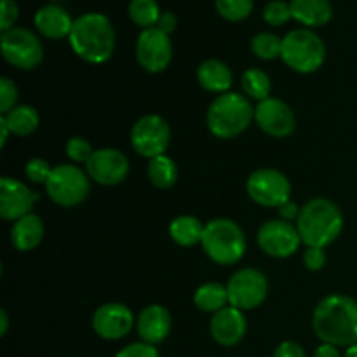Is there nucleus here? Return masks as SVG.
<instances>
[{
	"instance_id": "f257e3e1",
	"label": "nucleus",
	"mask_w": 357,
	"mask_h": 357,
	"mask_svg": "<svg viewBox=\"0 0 357 357\" xmlns=\"http://www.w3.org/2000/svg\"><path fill=\"white\" fill-rule=\"evenodd\" d=\"M316 337L324 344L351 347L357 344V302L347 295H330L312 314Z\"/></svg>"
},
{
	"instance_id": "f03ea898",
	"label": "nucleus",
	"mask_w": 357,
	"mask_h": 357,
	"mask_svg": "<svg viewBox=\"0 0 357 357\" xmlns=\"http://www.w3.org/2000/svg\"><path fill=\"white\" fill-rule=\"evenodd\" d=\"M68 38L73 52L91 65H101L114 54L115 30L105 14L87 13L77 17Z\"/></svg>"
},
{
	"instance_id": "7ed1b4c3",
	"label": "nucleus",
	"mask_w": 357,
	"mask_h": 357,
	"mask_svg": "<svg viewBox=\"0 0 357 357\" xmlns=\"http://www.w3.org/2000/svg\"><path fill=\"white\" fill-rule=\"evenodd\" d=\"M302 243L307 248H326L338 239L344 230V215L330 199L317 197L302 206L296 220Z\"/></svg>"
},
{
	"instance_id": "20e7f679",
	"label": "nucleus",
	"mask_w": 357,
	"mask_h": 357,
	"mask_svg": "<svg viewBox=\"0 0 357 357\" xmlns=\"http://www.w3.org/2000/svg\"><path fill=\"white\" fill-rule=\"evenodd\" d=\"M255 119V108L248 96L225 93L215 98L208 110V128L216 138L230 139L243 135Z\"/></svg>"
},
{
	"instance_id": "39448f33",
	"label": "nucleus",
	"mask_w": 357,
	"mask_h": 357,
	"mask_svg": "<svg viewBox=\"0 0 357 357\" xmlns=\"http://www.w3.org/2000/svg\"><path fill=\"white\" fill-rule=\"evenodd\" d=\"M201 244L209 260L225 267L241 261L246 253V236L243 229L229 218H215L206 223Z\"/></svg>"
},
{
	"instance_id": "423d86ee",
	"label": "nucleus",
	"mask_w": 357,
	"mask_h": 357,
	"mask_svg": "<svg viewBox=\"0 0 357 357\" xmlns=\"http://www.w3.org/2000/svg\"><path fill=\"white\" fill-rule=\"evenodd\" d=\"M281 59L293 72L314 73L326 59V45L312 30L298 28L282 38Z\"/></svg>"
},
{
	"instance_id": "0eeeda50",
	"label": "nucleus",
	"mask_w": 357,
	"mask_h": 357,
	"mask_svg": "<svg viewBox=\"0 0 357 357\" xmlns=\"http://www.w3.org/2000/svg\"><path fill=\"white\" fill-rule=\"evenodd\" d=\"M89 190V174L72 164L56 166L45 183V192H47L49 199L63 208L79 206L80 202L86 201Z\"/></svg>"
},
{
	"instance_id": "6e6552de",
	"label": "nucleus",
	"mask_w": 357,
	"mask_h": 357,
	"mask_svg": "<svg viewBox=\"0 0 357 357\" xmlns=\"http://www.w3.org/2000/svg\"><path fill=\"white\" fill-rule=\"evenodd\" d=\"M0 44H2L3 59L14 68L33 70L44 59V47H42L40 38L26 28L14 26L3 31Z\"/></svg>"
},
{
	"instance_id": "1a4fd4ad",
	"label": "nucleus",
	"mask_w": 357,
	"mask_h": 357,
	"mask_svg": "<svg viewBox=\"0 0 357 357\" xmlns=\"http://www.w3.org/2000/svg\"><path fill=\"white\" fill-rule=\"evenodd\" d=\"M246 192L253 202L264 208H275L289 201L291 183L284 173L272 167L253 171L246 181Z\"/></svg>"
},
{
	"instance_id": "9d476101",
	"label": "nucleus",
	"mask_w": 357,
	"mask_h": 357,
	"mask_svg": "<svg viewBox=\"0 0 357 357\" xmlns=\"http://www.w3.org/2000/svg\"><path fill=\"white\" fill-rule=\"evenodd\" d=\"M229 305L239 310H253L265 302L268 295V281L257 268H241L227 282Z\"/></svg>"
},
{
	"instance_id": "9b49d317",
	"label": "nucleus",
	"mask_w": 357,
	"mask_h": 357,
	"mask_svg": "<svg viewBox=\"0 0 357 357\" xmlns=\"http://www.w3.org/2000/svg\"><path fill=\"white\" fill-rule=\"evenodd\" d=\"M171 142V128L160 115H145L131 129V145L136 153L146 159L164 155Z\"/></svg>"
},
{
	"instance_id": "f8f14e48",
	"label": "nucleus",
	"mask_w": 357,
	"mask_h": 357,
	"mask_svg": "<svg viewBox=\"0 0 357 357\" xmlns=\"http://www.w3.org/2000/svg\"><path fill=\"white\" fill-rule=\"evenodd\" d=\"M257 241L260 250L272 258L291 257L302 244L296 225L281 218L265 222L258 230Z\"/></svg>"
},
{
	"instance_id": "ddd939ff",
	"label": "nucleus",
	"mask_w": 357,
	"mask_h": 357,
	"mask_svg": "<svg viewBox=\"0 0 357 357\" xmlns=\"http://www.w3.org/2000/svg\"><path fill=\"white\" fill-rule=\"evenodd\" d=\"M136 59L145 72H164L173 59V44L169 35L157 26L143 30L136 40Z\"/></svg>"
},
{
	"instance_id": "4468645a",
	"label": "nucleus",
	"mask_w": 357,
	"mask_h": 357,
	"mask_svg": "<svg viewBox=\"0 0 357 357\" xmlns=\"http://www.w3.org/2000/svg\"><path fill=\"white\" fill-rule=\"evenodd\" d=\"M86 173L91 180L105 187L122 183L129 173V160L117 149H98L86 164Z\"/></svg>"
},
{
	"instance_id": "2eb2a0df",
	"label": "nucleus",
	"mask_w": 357,
	"mask_h": 357,
	"mask_svg": "<svg viewBox=\"0 0 357 357\" xmlns=\"http://www.w3.org/2000/svg\"><path fill=\"white\" fill-rule=\"evenodd\" d=\"M255 121L265 135L286 138L295 131L296 119L291 107L279 98H267L255 108Z\"/></svg>"
},
{
	"instance_id": "dca6fc26",
	"label": "nucleus",
	"mask_w": 357,
	"mask_h": 357,
	"mask_svg": "<svg viewBox=\"0 0 357 357\" xmlns=\"http://www.w3.org/2000/svg\"><path fill=\"white\" fill-rule=\"evenodd\" d=\"M132 326H136V319L124 303H105L93 314V330L103 340H121L131 333Z\"/></svg>"
},
{
	"instance_id": "f3484780",
	"label": "nucleus",
	"mask_w": 357,
	"mask_h": 357,
	"mask_svg": "<svg viewBox=\"0 0 357 357\" xmlns=\"http://www.w3.org/2000/svg\"><path fill=\"white\" fill-rule=\"evenodd\" d=\"M38 195L31 192L23 181L3 176L0 180V216L7 222H17L30 215Z\"/></svg>"
},
{
	"instance_id": "a211bd4d",
	"label": "nucleus",
	"mask_w": 357,
	"mask_h": 357,
	"mask_svg": "<svg viewBox=\"0 0 357 357\" xmlns=\"http://www.w3.org/2000/svg\"><path fill=\"white\" fill-rule=\"evenodd\" d=\"M248 331V321L243 310L232 305L213 314L209 321V333L213 340L222 347H234L244 338Z\"/></svg>"
},
{
	"instance_id": "6ab92c4d",
	"label": "nucleus",
	"mask_w": 357,
	"mask_h": 357,
	"mask_svg": "<svg viewBox=\"0 0 357 357\" xmlns=\"http://www.w3.org/2000/svg\"><path fill=\"white\" fill-rule=\"evenodd\" d=\"M136 333L139 342L150 345H159L171 333V314L166 307L153 303L145 307L136 319Z\"/></svg>"
},
{
	"instance_id": "aec40b11",
	"label": "nucleus",
	"mask_w": 357,
	"mask_h": 357,
	"mask_svg": "<svg viewBox=\"0 0 357 357\" xmlns=\"http://www.w3.org/2000/svg\"><path fill=\"white\" fill-rule=\"evenodd\" d=\"M72 16L68 10H65L59 6H44L35 13L33 23L37 30L40 31L44 37L52 38V40H59V38L70 37V31L73 28Z\"/></svg>"
},
{
	"instance_id": "412c9836",
	"label": "nucleus",
	"mask_w": 357,
	"mask_h": 357,
	"mask_svg": "<svg viewBox=\"0 0 357 357\" xmlns=\"http://www.w3.org/2000/svg\"><path fill=\"white\" fill-rule=\"evenodd\" d=\"M44 239V222L38 215L23 216L17 222H14L10 230V243L21 253L33 251Z\"/></svg>"
},
{
	"instance_id": "4be33fe9",
	"label": "nucleus",
	"mask_w": 357,
	"mask_h": 357,
	"mask_svg": "<svg viewBox=\"0 0 357 357\" xmlns=\"http://www.w3.org/2000/svg\"><path fill=\"white\" fill-rule=\"evenodd\" d=\"M197 80L202 89L209 93L225 94L232 86L234 75L232 70L220 59H206L197 68Z\"/></svg>"
},
{
	"instance_id": "5701e85b",
	"label": "nucleus",
	"mask_w": 357,
	"mask_h": 357,
	"mask_svg": "<svg viewBox=\"0 0 357 357\" xmlns=\"http://www.w3.org/2000/svg\"><path fill=\"white\" fill-rule=\"evenodd\" d=\"M291 16L303 26H323L333 17L330 0H291Z\"/></svg>"
},
{
	"instance_id": "b1692460",
	"label": "nucleus",
	"mask_w": 357,
	"mask_h": 357,
	"mask_svg": "<svg viewBox=\"0 0 357 357\" xmlns=\"http://www.w3.org/2000/svg\"><path fill=\"white\" fill-rule=\"evenodd\" d=\"M206 225H202L201 220L190 215H181L171 222L169 236L178 246L190 248L202 243Z\"/></svg>"
},
{
	"instance_id": "393cba45",
	"label": "nucleus",
	"mask_w": 357,
	"mask_h": 357,
	"mask_svg": "<svg viewBox=\"0 0 357 357\" xmlns=\"http://www.w3.org/2000/svg\"><path fill=\"white\" fill-rule=\"evenodd\" d=\"M7 128L16 136H30L40 124V115L30 105H17L13 110L2 115Z\"/></svg>"
},
{
	"instance_id": "a878e982",
	"label": "nucleus",
	"mask_w": 357,
	"mask_h": 357,
	"mask_svg": "<svg viewBox=\"0 0 357 357\" xmlns=\"http://www.w3.org/2000/svg\"><path fill=\"white\" fill-rule=\"evenodd\" d=\"M194 303L202 312L216 314L229 305L227 286L220 284V282H206V284L199 286L194 295Z\"/></svg>"
},
{
	"instance_id": "bb28decb",
	"label": "nucleus",
	"mask_w": 357,
	"mask_h": 357,
	"mask_svg": "<svg viewBox=\"0 0 357 357\" xmlns=\"http://www.w3.org/2000/svg\"><path fill=\"white\" fill-rule=\"evenodd\" d=\"M146 173H149L150 183L157 188H162V190H167V188L173 187L178 180L176 162L171 157H167L166 153L150 159Z\"/></svg>"
},
{
	"instance_id": "cd10ccee",
	"label": "nucleus",
	"mask_w": 357,
	"mask_h": 357,
	"mask_svg": "<svg viewBox=\"0 0 357 357\" xmlns=\"http://www.w3.org/2000/svg\"><path fill=\"white\" fill-rule=\"evenodd\" d=\"M241 86H243L244 94H246L250 100L258 101V103L267 100V98H271V77L260 68H248L246 72L243 73V77H241Z\"/></svg>"
},
{
	"instance_id": "c85d7f7f",
	"label": "nucleus",
	"mask_w": 357,
	"mask_h": 357,
	"mask_svg": "<svg viewBox=\"0 0 357 357\" xmlns=\"http://www.w3.org/2000/svg\"><path fill=\"white\" fill-rule=\"evenodd\" d=\"M128 13L132 23L142 26L143 30L157 26L160 14H162L157 0H131Z\"/></svg>"
},
{
	"instance_id": "c756f323",
	"label": "nucleus",
	"mask_w": 357,
	"mask_h": 357,
	"mask_svg": "<svg viewBox=\"0 0 357 357\" xmlns=\"http://www.w3.org/2000/svg\"><path fill=\"white\" fill-rule=\"evenodd\" d=\"M251 51L255 56L265 61H272L275 58H281L282 51V38H279L275 33L271 31H261L257 33L251 40Z\"/></svg>"
},
{
	"instance_id": "7c9ffc66",
	"label": "nucleus",
	"mask_w": 357,
	"mask_h": 357,
	"mask_svg": "<svg viewBox=\"0 0 357 357\" xmlns=\"http://www.w3.org/2000/svg\"><path fill=\"white\" fill-rule=\"evenodd\" d=\"M216 10L223 20L230 23L244 21L253 13L255 0H216Z\"/></svg>"
},
{
	"instance_id": "2f4dec72",
	"label": "nucleus",
	"mask_w": 357,
	"mask_h": 357,
	"mask_svg": "<svg viewBox=\"0 0 357 357\" xmlns=\"http://www.w3.org/2000/svg\"><path fill=\"white\" fill-rule=\"evenodd\" d=\"M291 7L284 0H272L265 6L264 20L271 26H282L291 20Z\"/></svg>"
},
{
	"instance_id": "473e14b6",
	"label": "nucleus",
	"mask_w": 357,
	"mask_h": 357,
	"mask_svg": "<svg viewBox=\"0 0 357 357\" xmlns=\"http://www.w3.org/2000/svg\"><path fill=\"white\" fill-rule=\"evenodd\" d=\"M65 150H66V155L70 157V160H73V162H84V164L89 162V159L94 153L91 143L87 142L86 138H80V136H73V138H70L68 142H66Z\"/></svg>"
},
{
	"instance_id": "72a5a7b5",
	"label": "nucleus",
	"mask_w": 357,
	"mask_h": 357,
	"mask_svg": "<svg viewBox=\"0 0 357 357\" xmlns=\"http://www.w3.org/2000/svg\"><path fill=\"white\" fill-rule=\"evenodd\" d=\"M52 169H54V167L49 166L47 160L38 159V157L30 159L26 164H24V174H26L28 180L33 181V183H44V185L47 183Z\"/></svg>"
},
{
	"instance_id": "f704fd0d",
	"label": "nucleus",
	"mask_w": 357,
	"mask_h": 357,
	"mask_svg": "<svg viewBox=\"0 0 357 357\" xmlns=\"http://www.w3.org/2000/svg\"><path fill=\"white\" fill-rule=\"evenodd\" d=\"M17 101V87L9 77L0 79V114L6 115L7 112L16 107Z\"/></svg>"
},
{
	"instance_id": "c9c22d12",
	"label": "nucleus",
	"mask_w": 357,
	"mask_h": 357,
	"mask_svg": "<svg viewBox=\"0 0 357 357\" xmlns=\"http://www.w3.org/2000/svg\"><path fill=\"white\" fill-rule=\"evenodd\" d=\"M115 357H159V351H157L155 345L145 344V342H135V344L122 347Z\"/></svg>"
},
{
	"instance_id": "e433bc0d",
	"label": "nucleus",
	"mask_w": 357,
	"mask_h": 357,
	"mask_svg": "<svg viewBox=\"0 0 357 357\" xmlns=\"http://www.w3.org/2000/svg\"><path fill=\"white\" fill-rule=\"evenodd\" d=\"M17 16H20V9H17L16 0H2V13H0V30H2V33L14 28Z\"/></svg>"
},
{
	"instance_id": "4c0bfd02",
	"label": "nucleus",
	"mask_w": 357,
	"mask_h": 357,
	"mask_svg": "<svg viewBox=\"0 0 357 357\" xmlns=\"http://www.w3.org/2000/svg\"><path fill=\"white\" fill-rule=\"evenodd\" d=\"M303 265L312 272L321 271L326 265V253L323 248H307L303 253Z\"/></svg>"
},
{
	"instance_id": "58836bf2",
	"label": "nucleus",
	"mask_w": 357,
	"mask_h": 357,
	"mask_svg": "<svg viewBox=\"0 0 357 357\" xmlns=\"http://www.w3.org/2000/svg\"><path fill=\"white\" fill-rule=\"evenodd\" d=\"M272 357H307V354L302 345L296 344V342L286 340L275 347Z\"/></svg>"
},
{
	"instance_id": "ea45409f",
	"label": "nucleus",
	"mask_w": 357,
	"mask_h": 357,
	"mask_svg": "<svg viewBox=\"0 0 357 357\" xmlns=\"http://www.w3.org/2000/svg\"><path fill=\"white\" fill-rule=\"evenodd\" d=\"M300 211H302V208H300L296 202H293L291 199L289 201H286L284 204H281L278 208V213H279V218L284 220V222H293V220H298L300 216Z\"/></svg>"
},
{
	"instance_id": "a19ab883",
	"label": "nucleus",
	"mask_w": 357,
	"mask_h": 357,
	"mask_svg": "<svg viewBox=\"0 0 357 357\" xmlns=\"http://www.w3.org/2000/svg\"><path fill=\"white\" fill-rule=\"evenodd\" d=\"M176 26H178V17H176V14L169 13V10H167V13L160 14L159 23H157V28H159V30H162L164 33L171 35L174 30H176Z\"/></svg>"
},
{
	"instance_id": "79ce46f5",
	"label": "nucleus",
	"mask_w": 357,
	"mask_h": 357,
	"mask_svg": "<svg viewBox=\"0 0 357 357\" xmlns=\"http://www.w3.org/2000/svg\"><path fill=\"white\" fill-rule=\"evenodd\" d=\"M314 357H344L338 351L337 345H331V344H321L319 347L314 351Z\"/></svg>"
},
{
	"instance_id": "37998d69",
	"label": "nucleus",
	"mask_w": 357,
	"mask_h": 357,
	"mask_svg": "<svg viewBox=\"0 0 357 357\" xmlns=\"http://www.w3.org/2000/svg\"><path fill=\"white\" fill-rule=\"evenodd\" d=\"M7 330H9V316L6 310H0V337H6Z\"/></svg>"
},
{
	"instance_id": "c03bdc74",
	"label": "nucleus",
	"mask_w": 357,
	"mask_h": 357,
	"mask_svg": "<svg viewBox=\"0 0 357 357\" xmlns=\"http://www.w3.org/2000/svg\"><path fill=\"white\" fill-rule=\"evenodd\" d=\"M0 131H2V138H0V145H6V142H7V136L10 135V131H9V128H7V124H6V121H3L2 117H0Z\"/></svg>"
},
{
	"instance_id": "a18cd8bd",
	"label": "nucleus",
	"mask_w": 357,
	"mask_h": 357,
	"mask_svg": "<svg viewBox=\"0 0 357 357\" xmlns=\"http://www.w3.org/2000/svg\"><path fill=\"white\" fill-rule=\"evenodd\" d=\"M344 357H357V344L351 345V347H347V351H345Z\"/></svg>"
}]
</instances>
